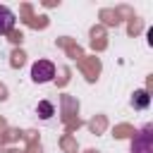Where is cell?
I'll use <instances>...</instances> for the list:
<instances>
[{
	"instance_id": "obj_4",
	"label": "cell",
	"mask_w": 153,
	"mask_h": 153,
	"mask_svg": "<svg viewBox=\"0 0 153 153\" xmlns=\"http://www.w3.org/2000/svg\"><path fill=\"white\" fill-rule=\"evenodd\" d=\"M148 103H151V96H148V91H136L134 93V98H131V105L136 108V110H146L148 108Z\"/></svg>"
},
{
	"instance_id": "obj_5",
	"label": "cell",
	"mask_w": 153,
	"mask_h": 153,
	"mask_svg": "<svg viewBox=\"0 0 153 153\" xmlns=\"http://www.w3.org/2000/svg\"><path fill=\"white\" fill-rule=\"evenodd\" d=\"M36 112H38V117H41V120H48V117L53 115V105H50L48 100H41V103H38V108H36Z\"/></svg>"
},
{
	"instance_id": "obj_1",
	"label": "cell",
	"mask_w": 153,
	"mask_h": 153,
	"mask_svg": "<svg viewBox=\"0 0 153 153\" xmlns=\"http://www.w3.org/2000/svg\"><path fill=\"white\" fill-rule=\"evenodd\" d=\"M131 153H153V127L146 124L131 141Z\"/></svg>"
},
{
	"instance_id": "obj_2",
	"label": "cell",
	"mask_w": 153,
	"mask_h": 153,
	"mask_svg": "<svg viewBox=\"0 0 153 153\" xmlns=\"http://www.w3.org/2000/svg\"><path fill=\"white\" fill-rule=\"evenodd\" d=\"M55 76V65L50 62V60H38V62H33V67H31V79L36 81V84H45V81H50Z\"/></svg>"
},
{
	"instance_id": "obj_3",
	"label": "cell",
	"mask_w": 153,
	"mask_h": 153,
	"mask_svg": "<svg viewBox=\"0 0 153 153\" xmlns=\"http://www.w3.org/2000/svg\"><path fill=\"white\" fill-rule=\"evenodd\" d=\"M12 26H14V12H12L10 7L0 5V36L10 33V31H12Z\"/></svg>"
}]
</instances>
